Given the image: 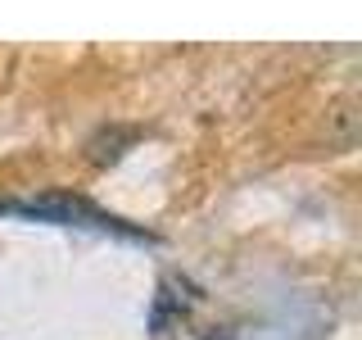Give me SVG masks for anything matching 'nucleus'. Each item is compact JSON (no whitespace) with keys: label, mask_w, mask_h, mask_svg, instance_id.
<instances>
[{"label":"nucleus","mask_w":362,"mask_h":340,"mask_svg":"<svg viewBox=\"0 0 362 340\" xmlns=\"http://www.w3.org/2000/svg\"><path fill=\"white\" fill-rule=\"evenodd\" d=\"M0 213H23V218H41V222H59V227H95V232H113V236H127V241H154L150 232L141 227H127L122 218L95 209L82 196H41V200H5Z\"/></svg>","instance_id":"nucleus-1"},{"label":"nucleus","mask_w":362,"mask_h":340,"mask_svg":"<svg viewBox=\"0 0 362 340\" xmlns=\"http://www.w3.org/2000/svg\"><path fill=\"white\" fill-rule=\"evenodd\" d=\"M195 304V286L186 277H163L158 281V300H154V332H163L173 313H186Z\"/></svg>","instance_id":"nucleus-2"},{"label":"nucleus","mask_w":362,"mask_h":340,"mask_svg":"<svg viewBox=\"0 0 362 340\" xmlns=\"http://www.w3.org/2000/svg\"><path fill=\"white\" fill-rule=\"evenodd\" d=\"M132 136H136V132H100L95 141L86 145V150H100V154H90V164H113V159L122 154L118 145H122V141H132Z\"/></svg>","instance_id":"nucleus-3"}]
</instances>
